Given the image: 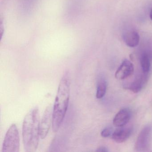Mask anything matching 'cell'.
Instances as JSON below:
<instances>
[{"label":"cell","mask_w":152,"mask_h":152,"mask_svg":"<svg viewBox=\"0 0 152 152\" xmlns=\"http://www.w3.org/2000/svg\"><path fill=\"white\" fill-rule=\"evenodd\" d=\"M70 91V73L68 71H66L59 82L53 107L52 124L53 132L58 131L64 121L69 104Z\"/></svg>","instance_id":"1"},{"label":"cell","mask_w":152,"mask_h":152,"mask_svg":"<svg viewBox=\"0 0 152 152\" xmlns=\"http://www.w3.org/2000/svg\"><path fill=\"white\" fill-rule=\"evenodd\" d=\"M40 115L39 108L35 107L25 117L23 124V139L26 152H34L39 145Z\"/></svg>","instance_id":"2"},{"label":"cell","mask_w":152,"mask_h":152,"mask_svg":"<svg viewBox=\"0 0 152 152\" xmlns=\"http://www.w3.org/2000/svg\"><path fill=\"white\" fill-rule=\"evenodd\" d=\"M20 148V137L16 125L12 124L5 135L2 152H18Z\"/></svg>","instance_id":"3"},{"label":"cell","mask_w":152,"mask_h":152,"mask_svg":"<svg viewBox=\"0 0 152 152\" xmlns=\"http://www.w3.org/2000/svg\"><path fill=\"white\" fill-rule=\"evenodd\" d=\"M152 127L150 125L145 126L138 136L135 143V149L138 151H144L148 148L151 140Z\"/></svg>","instance_id":"4"},{"label":"cell","mask_w":152,"mask_h":152,"mask_svg":"<svg viewBox=\"0 0 152 152\" xmlns=\"http://www.w3.org/2000/svg\"><path fill=\"white\" fill-rule=\"evenodd\" d=\"M53 108L51 104L47 107L39 124V135L41 138H45L48 133L52 124Z\"/></svg>","instance_id":"5"},{"label":"cell","mask_w":152,"mask_h":152,"mask_svg":"<svg viewBox=\"0 0 152 152\" xmlns=\"http://www.w3.org/2000/svg\"><path fill=\"white\" fill-rule=\"evenodd\" d=\"M133 72V64L128 59H125L115 72V78L119 80H124L131 75Z\"/></svg>","instance_id":"6"},{"label":"cell","mask_w":152,"mask_h":152,"mask_svg":"<svg viewBox=\"0 0 152 152\" xmlns=\"http://www.w3.org/2000/svg\"><path fill=\"white\" fill-rule=\"evenodd\" d=\"M130 117V111L128 108H123L116 114L114 118L113 123L115 127L121 128L128 123Z\"/></svg>","instance_id":"7"},{"label":"cell","mask_w":152,"mask_h":152,"mask_svg":"<svg viewBox=\"0 0 152 152\" xmlns=\"http://www.w3.org/2000/svg\"><path fill=\"white\" fill-rule=\"evenodd\" d=\"M123 39L128 47L135 48L139 43L140 36L136 31H128L124 34Z\"/></svg>","instance_id":"8"},{"label":"cell","mask_w":152,"mask_h":152,"mask_svg":"<svg viewBox=\"0 0 152 152\" xmlns=\"http://www.w3.org/2000/svg\"><path fill=\"white\" fill-rule=\"evenodd\" d=\"M132 131L131 128L117 129L112 134V138L117 143H123L129 138Z\"/></svg>","instance_id":"9"},{"label":"cell","mask_w":152,"mask_h":152,"mask_svg":"<svg viewBox=\"0 0 152 152\" xmlns=\"http://www.w3.org/2000/svg\"><path fill=\"white\" fill-rule=\"evenodd\" d=\"M143 75L139 76L129 86L128 88L134 93H137L141 90L144 85L145 82L147 80V75L143 74Z\"/></svg>","instance_id":"10"},{"label":"cell","mask_w":152,"mask_h":152,"mask_svg":"<svg viewBox=\"0 0 152 152\" xmlns=\"http://www.w3.org/2000/svg\"><path fill=\"white\" fill-rule=\"evenodd\" d=\"M140 61L143 73L148 75L151 66L150 57L148 54L146 53H143L140 57Z\"/></svg>","instance_id":"11"},{"label":"cell","mask_w":152,"mask_h":152,"mask_svg":"<svg viewBox=\"0 0 152 152\" xmlns=\"http://www.w3.org/2000/svg\"><path fill=\"white\" fill-rule=\"evenodd\" d=\"M107 86V84L104 80L102 79L99 81L96 93V97L97 98L100 99L104 96L106 92Z\"/></svg>","instance_id":"12"},{"label":"cell","mask_w":152,"mask_h":152,"mask_svg":"<svg viewBox=\"0 0 152 152\" xmlns=\"http://www.w3.org/2000/svg\"><path fill=\"white\" fill-rule=\"evenodd\" d=\"M112 133V129L110 127L105 128L101 132V135L103 137L106 138L109 137Z\"/></svg>","instance_id":"13"},{"label":"cell","mask_w":152,"mask_h":152,"mask_svg":"<svg viewBox=\"0 0 152 152\" xmlns=\"http://www.w3.org/2000/svg\"><path fill=\"white\" fill-rule=\"evenodd\" d=\"M96 151L97 152H108V150L107 148L105 147L101 146L98 148Z\"/></svg>","instance_id":"14"},{"label":"cell","mask_w":152,"mask_h":152,"mask_svg":"<svg viewBox=\"0 0 152 152\" xmlns=\"http://www.w3.org/2000/svg\"><path fill=\"white\" fill-rule=\"evenodd\" d=\"M150 19H151V20H152V10H151V12H150Z\"/></svg>","instance_id":"15"}]
</instances>
